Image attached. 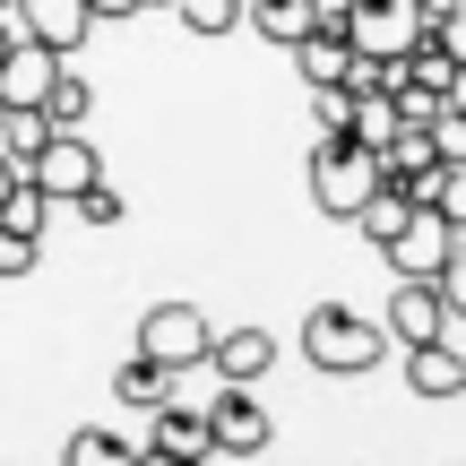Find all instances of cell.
<instances>
[{"mask_svg": "<svg viewBox=\"0 0 466 466\" xmlns=\"http://www.w3.org/2000/svg\"><path fill=\"white\" fill-rule=\"evenodd\" d=\"M380 319H363V311H346V302H311L302 311V354H311V371H337V380H354V371H371L380 363Z\"/></svg>", "mask_w": 466, "mask_h": 466, "instance_id": "6da1fadb", "label": "cell"}, {"mask_svg": "<svg viewBox=\"0 0 466 466\" xmlns=\"http://www.w3.org/2000/svg\"><path fill=\"white\" fill-rule=\"evenodd\" d=\"M371 190H380V156H371L363 138H346V130H319V147H311V208L354 225V208H363Z\"/></svg>", "mask_w": 466, "mask_h": 466, "instance_id": "7a4b0ae2", "label": "cell"}, {"mask_svg": "<svg viewBox=\"0 0 466 466\" xmlns=\"http://www.w3.org/2000/svg\"><path fill=\"white\" fill-rule=\"evenodd\" d=\"M208 337H217V329H208V311H199V302H156V311L138 319V354H156L173 380L208 363Z\"/></svg>", "mask_w": 466, "mask_h": 466, "instance_id": "3957f363", "label": "cell"}, {"mask_svg": "<svg viewBox=\"0 0 466 466\" xmlns=\"http://www.w3.org/2000/svg\"><path fill=\"white\" fill-rule=\"evenodd\" d=\"M199 415H208V450H217V458H259L268 432H277V423H268V406L250 398V380H225Z\"/></svg>", "mask_w": 466, "mask_h": 466, "instance_id": "277c9868", "label": "cell"}, {"mask_svg": "<svg viewBox=\"0 0 466 466\" xmlns=\"http://www.w3.org/2000/svg\"><path fill=\"white\" fill-rule=\"evenodd\" d=\"M26 182H35V190H44V199H52V208H69V199H78V190H86V182H104V156H96V147H86V138H78V130H52V138H44V147H35V165H26Z\"/></svg>", "mask_w": 466, "mask_h": 466, "instance_id": "5b68a950", "label": "cell"}, {"mask_svg": "<svg viewBox=\"0 0 466 466\" xmlns=\"http://www.w3.org/2000/svg\"><path fill=\"white\" fill-rule=\"evenodd\" d=\"M337 17H346V44L354 52H406L423 35L415 0H337Z\"/></svg>", "mask_w": 466, "mask_h": 466, "instance_id": "8992f818", "label": "cell"}, {"mask_svg": "<svg viewBox=\"0 0 466 466\" xmlns=\"http://www.w3.org/2000/svg\"><path fill=\"white\" fill-rule=\"evenodd\" d=\"M9 26L35 35L44 52H61V61H69V52L96 35V9H86V0H9Z\"/></svg>", "mask_w": 466, "mask_h": 466, "instance_id": "52a82bcc", "label": "cell"}, {"mask_svg": "<svg viewBox=\"0 0 466 466\" xmlns=\"http://www.w3.org/2000/svg\"><path fill=\"white\" fill-rule=\"evenodd\" d=\"M450 242H458V225L441 217V208H406V225L389 233V268H398V277H432L441 259H450Z\"/></svg>", "mask_w": 466, "mask_h": 466, "instance_id": "ba28073f", "label": "cell"}, {"mask_svg": "<svg viewBox=\"0 0 466 466\" xmlns=\"http://www.w3.org/2000/svg\"><path fill=\"white\" fill-rule=\"evenodd\" d=\"M380 337H389V346H423V337H450V311H441L432 277H398V294L380 302Z\"/></svg>", "mask_w": 466, "mask_h": 466, "instance_id": "9c48e42d", "label": "cell"}, {"mask_svg": "<svg viewBox=\"0 0 466 466\" xmlns=\"http://www.w3.org/2000/svg\"><path fill=\"white\" fill-rule=\"evenodd\" d=\"M147 458L156 466H199V458H217V450H208V415H199V406H156V432H147Z\"/></svg>", "mask_w": 466, "mask_h": 466, "instance_id": "30bf717a", "label": "cell"}, {"mask_svg": "<svg viewBox=\"0 0 466 466\" xmlns=\"http://www.w3.org/2000/svg\"><path fill=\"white\" fill-rule=\"evenodd\" d=\"M406 389L415 398H466V354L450 346V337H423V346H406Z\"/></svg>", "mask_w": 466, "mask_h": 466, "instance_id": "8fae6325", "label": "cell"}, {"mask_svg": "<svg viewBox=\"0 0 466 466\" xmlns=\"http://www.w3.org/2000/svg\"><path fill=\"white\" fill-rule=\"evenodd\" d=\"M52 69H61V52H44L35 35H9V52H0V104H35Z\"/></svg>", "mask_w": 466, "mask_h": 466, "instance_id": "7c38bea8", "label": "cell"}, {"mask_svg": "<svg viewBox=\"0 0 466 466\" xmlns=\"http://www.w3.org/2000/svg\"><path fill=\"white\" fill-rule=\"evenodd\" d=\"M208 363H217L225 380H259V371L277 363V337H268V329H233V337H208Z\"/></svg>", "mask_w": 466, "mask_h": 466, "instance_id": "4fadbf2b", "label": "cell"}, {"mask_svg": "<svg viewBox=\"0 0 466 466\" xmlns=\"http://www.w3.org/2000/svg\"><path fill=\"white\" fill-rule=\"evenodd\" d=\"M113 398H121V406H130V415H156V406H165V398H173V371H165V363H156V354H130V363H121V371H113Z\"/></svg>", "mask_w": 466, "mask_h": 466, "instance_id": "5bb4252c", "label": "cell"}, {"mask_svg": "<svg viewBox=\"0 0 466 466\" xmlns=\"http://www.w3.org/2000/svg\"><path fill=\"white\" fill-rule=\"evenodd\" d=\"M35 113H44L52 130H78V121L96 113V86H86V78H69V69H52V78H44V96H35Z\"/></svg>", "mask_w": 466, "mask_h": 466, "instance_id": "9a60e30c", "label": "cell"}, {"mask_svg": "<svg viewBox=\"0 0 466 466\" xmlns=\"http://www.w3.org/2000/svg\"><path fill=\"white\" fill-rule=\"evenodd\" d=\"M69 466H121L130 458V441L121 432H104V423H86V432H69V450H61Z\"/></svg>", "mask_w": 466, "mask_h": 466, "instance_id": "2e32d148", "label": "cell"}, {"mask_svg": "<svg viewBox=\"0 0 466 466\" xmlns=\"http://www.w3.org/2000/svg\"><path fill=\"white\" fill-rule=\"evenodd\" d=\"M432 294H441V311H450V319H466V233L450 242V259L432 268Z\"/></svg>", "mask_w": 466, "mask_h": 466, "instance_id": "e0dca14e", "label": "cell"}, {"mask_svg": "<svg viewBox=\"0 0 466 466\" xmlns=\"http://www.w3.org/2000/svg\"><path fill=\"white\" fill-rule=\"evenodd\" d=\"M173 9H182L190 35H233L242 26V0H173Z\"/></svg>", "mask_w": 466, "mask_h": 466, "instance_id": "ac0fdd59", "label": "cell"}, {"mask_svg": "<svg viewBox=\"0 0 466 466\" xmlns=\"http://www.w3.org/2000/svg\"><path fill=\"white\" fill-rule=\"evenodd\" d=\"M423 130H432V156H441V165H466V113H458V104H441Z\"/></svg>", "mask_w": 466, "mask_h": 466, "instance_id": "d6986e66", "label": "cell"}, {"mask_svg": "<svg viewBox=\"0 0 466 466\" xmlns=\"http://www.w3.org/2000/svg\"><path fill=\"white\" fill-rule=\"evenodd\" d=\"M35 250H44V233L0 225V277H35Z\"/></svg>", "mask_w": 466, "mask_h": 466, "instance_id": "ffe728a7", "label": "cell"}, {"mask_svg": "<svg viewBox=\"0 0 466 466\" xmlns=\"http://www.w3.org/2000/svg\"><path fill=\"white\" fill-rule=\"evenodd\" d=\"M69 208H78L86 225H121V217H130V208H121V190H113V182H86V190H78V199H69Z\"/></svg>", "mask_w": 466, "mask_h": 466, "instance_id": "44dd1931", "label": "cell"}, {"mask_svg": "<svg viewBox=\"0 0 466 466\" xmlns=\"http://www.w3.org/2000/svg\"><path fill=\"white\" fill-rule=\"evenodd\" d=\"M311 113H319V130H346V113H354V96H346V86H311Z\"/></svg>", "mask_w": 466, "mask_h": 466, "instance_id": "7402d4cb", "label": "cell"}, {"mask_svg": "<svg viewBox=\"0 0 466 466\" xmlns=\"http://www.w3.org/2000/svg\"><path fill=\"white\" fill-rule=\"evenodd\" d=\"M86 9H96V17H138L147 0H86Z\"/></svg>", "mask_w": 466, "mask_h": 466, "instance_id": "603a6c76", "label": "cell"}, {"mask_svg": "<svg viewBox=\"0 0 466 466\" xmlns=\"http://www.w3.org/2000/svg\"><path fill=\"white\" fill-rule=\"evenodd\" d=\"M9 190H17V165H9V156H0V199H9Z\"/></svg>", "mask_w": 466, "mask_h": 466, "instance_id": "cb8c5ba5", "label": "cell"}, {"mask_svg": "<svg viewBox=\"0 0 466 466\" xmlns=\"http://www.w3.org/2000/svg\"><path fill=\"white\" fill-rule=\"evenodd\" d=\"M9 35H17V26H9V9H0V52H9Z\"/></svg>", "mask_w": 466, "mask_h": 466, "instance_id": "d4e9b609", "label": "cell"}, {"mask_svg": "<svg viewBox=\"0 0 466 466\" xmlns=\"http://www.w3.org/2000/svg\"><path fill=\"white\" fill-rule=\"evenodd\" d=\"M0 9H9V0H0Z\"/></svg>", "mask_w": 466, "mask_h": 466, "instance_id": "484cf974", "label": "cell"}]
</instances>
